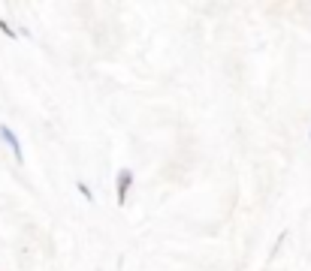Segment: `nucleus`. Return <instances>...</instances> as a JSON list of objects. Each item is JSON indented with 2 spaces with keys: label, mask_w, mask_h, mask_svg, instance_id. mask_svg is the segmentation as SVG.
<instances>
[{
  "label": "nucleus",
  "mask_w": 311,
  "mask_h": 271,
  "mask_svg": "<svg viewBox=\"0 0 311 271\" xmlns=\"http://www.w3.org/2000/svg\"><path fill=\"white\" fill-rule=\"evenodd\" d=\"M133 181H136V172L130 166H121L115 172V190H118V205H127V193L133 190Z\"/></svg>",
  "instance_id": "f257e3e1"
},
{
  "label": "nucleus",
  "mask_w": 311,
  "mask_h": 271,
  "mask_svg": "<svg viewBox=\"0 0 311 271\" xmlns=\"http://www.w3.org/2000/svg\"><path fill=\"white\" fill-rule=\"evenodd\" d=\"M0 139L6 142V148L15 154V163H19V166H24V148H22V139L15 136V130L9 124H0Z\"/></svg>",
  "instance_id": "f03ea898"
},
{
  "label": "nucleus",
  "mask_w": 311,
  "mask_h": 271,
  "mask_svg": "<svg viewBox=\"0 0 311 271\" xmlns=\"http://www.w3.org/2000/svg\"><path fill=\"white\" fill-rule=\"evenodd\" d=\"M76 190L82 193V199H88V202H94V193H91V187H88V184H85V181H82V178L76 181Z\"/></svg>",
  "instance_id": "7ed1b4c3"
},
{
  "label": "nucleus",
  "mask_w": 311,
  "mask_h": 271,
  "mask_svg": "<svg viewBox=\"0 0 311 271\" xmlns=\"http://www.w3.org/2000/svg\"><path fill=\"white\" fill-rule=\"evenodd\" d=\"M0 30H3V33L9 36V40H15V36H19V33H15V30L9 27V21H3V18H0Z\"/></svg>",
  "instance_id": "20e7f679"
},
{
  "label": "nucleus",
  "mask_w": 311,
  "mask_h": 271,
  "mask_svg": "<svg viewBox=\"0 0 311 271\" xmlns=\"http://www.w3.org/2000/svg\"><path fill=\"white\" fill-rule=\"evenodd\" d=\"M308 139H311V130H308Z\"/></svg>",
  "instance_id": "39448f33"
}]
</instances>
